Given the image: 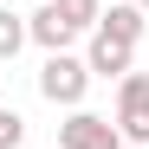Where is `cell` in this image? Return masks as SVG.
<instances>
[{
    "instance_id": "cell-3",
    "label": "cell",
    "mask_w": 149,
    "mask_h": 149,
    "mask_svg": "<svg viewBox=\"0 0 149 149\" xmlns=\"http://www.w3.org/2000/svg\"><path fill=\"white\" fill-rule=\"evenodd\" d=\"M117 130L130 149H149V71H130L117 84Z\"/></svg>"
},
{
    "instance_id": "cell-2",
    "label": "cell",
    "mask_w": 149,
    "mask_h": 149,
    "mask_svg": "<svg viewBox=\"0 0 149 149\" xmlns=\"http://www.w3.org/2000/svg\"><path fill=\"white\" fill-rule=\"evenodd\" d=\"M84 91H91V65H84L78 52H45V65H39V97H45V104L78 110Z\"/></svg>"
},
{
    "instance_id": "cell-9",
    "label": "cell",
    "mask_w": 149,
    "mask_h": 149,
    "mask_svg": "<svg viewBox=\"0 0 149 149\" xmlns=\"http://www.w3.org/2000/svg\"><path fill=\"white\" fill-rule=\"evenodd\" d=\"M130 7H143V13H149V0H130Z\"/></svg>"
},
{
    "instance_id": "cell-7",
    "label": "cell",
    "mask_w": 149,
    "mask_h": 149,
    "mask_svg": "<svg viewBox=\"0 0 149 149\" xmlns=\"http://www.w3.org/2000/svg\"><path fill=\"white\" fill-rule=\"evenodd\" d=\"M33 39V26H26V13H13V7H0V65H7L19 45Z\"/></svg>"
},
{
    "instance_id": "cell-10",
    "label": "cell",
    "mask_w": 149,
    "mask_h": 149,
    "mask_svg": "<svg viewBox=\"0 0 149 149\" xmlns=\"http://www.w3.org/2000/svg\"><path fill=\"white\" fill-rule=\"evenodd\" d=\"M52 7H71V0H52Z\"/></svg>"
},
{
    "instance_id": "cell-1",
    "label": "cell",
    "mask_w": 149,
    "mask_h": 149,
    "mask_svg": "<svg viewBox=\"0 0 149 149\" xmlns=\"http://www.w3.org/2000/svg\"><path fill=\"white\" fill-rule=\"evenodd\" d=\"M97 19H104L97 0H71V7L39 0V13H26V26H33V45H45V52H71V39L97 33Z\"/></svg>"
},
{
    "instance_id": "cell-8",
    "label": "cell",
    "mask_w": 149,
    "mask_h": 149,
    "mask_svg": "<svg viewBox=\"0 0 149 149\" xmlns=\"http://www.w3.org/2000/svg\"><path fill=\"white\" fill-rule=\"evenodd\" d=\"M19 143H26V117L0 104V149H19Z\"/></svg>"
},
{
    "instance_id": "cell-4",
    "label": "cell",
    "mask_w": 149,
    "mask_h": 149,
    "mask_svg": "<svg viewBox=\"0 0 149 149\" xmlns=\"http://www.w3.org/2000/svg\"><path fill=\"white\" fill-rule=\"evenodd\" d=\"M58 149H130L117 130V117H97V110H71L58 123Z\"/></svg>"
},
{
    "instance_id": "cell-5",
    "label": "cell",
    "mask_w": 149,
    "mask_h": 149,
    "mask_svg": "<svg viewBox=\"0 0 149 149\" xmlns=\"http://www.w3.org/2000/svg\"><path fill=\"white\" fill-rule=\"evenodd\" d=\"M84 65H91V78H130L136 71V45H123V39H110V33H91V45H84Z\"/></svg>"
},
{
    "instance_id": "cell-6",
    "label": "cell",
    "mask_w": 149,
    "mask_h": 149,
    "mask_svg": "<svg viewBox=\"0 0 149 149\" xmlns=\"http://www.w3.org/2000/svg\"><path fill=\"white\" fill-rule=\"evenodd\" d=\"M97 33H110V39H123V45H136L143 39V7H130V0H117V7L97 19Z\"/></svg>"
}]
</instances>
